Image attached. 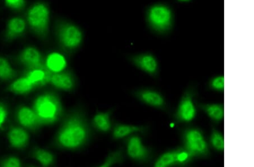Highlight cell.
<instances>
[{"instance_id":"obj_1","label":"cell","mask_w":254,"mask_h":167,"mask_svg":"<svg viewBox=\"0 0 254 167\" xmlns=\"http://www.w3.org/2000/svg\"><path fill=\"white\" fill-rule=\"evenodd\" d=\"M91 128L83 110H72L59 130L55 143L59 148L75 151L84 147L91 138Z\"/></svg>"},{"instance_id":"obj_2","label":"cell","mask_w":254,"mask_h":167,"mask_svg":"<svg viewBox=\"0 0 254 167\" xmlns=\"http://www.w3.org/2000/svg\"><path fill=\"white\" fill-rule=\"evenodd\" d=\"M145 19L150 30L160 36L170 34L175 25L174 10L166 3L158 2L147 7Z\"/></svg>"},{"instance_id":"obj_3","label":"cell","mask_w":254,"mask_h":167,"mask_svg":"<svg viewBox=\"0 0 254 167\" xmlns=\"http://www.w3.org/2000/svg\"><path fill=\"white\" fill-rule=\"evenodd\" d=\"M33 110L42 125L56 123L62 117L64 112L59 97L52 92L44 93L37 97Z\"/></svg>"},{"instance_id":"obj_4","label":"cell","mask_w":254,"mask_h":167,"mask_svg":"<svg viewBox=\"0 0 254 167\" xmlns=\"http://www.w3.org/2000/svg\"><path fill=\"white\" fill-rule=\"evenodd\" d=\"M56 34L60 46L68 52L79 49L83 42L84 33L81 28L67 20L61 19L57 22Z\"/></svg>"},{"instance_id":"obj_5","label":"cell","mask_w":254,"mask_h":167,"mask_svg":"<svg viewBox=\"0 0 254 167\" xmlns=\"http://www.w3.org/2000/svg\"><path fill=\"white\" fill-rule=\"evenodd\" d=\"M50 10L47 3L38 2L28 10L27 18L31 29L40 38H46L50 25Z\"/></svg>"},{"instance_id":"obj_6","label":"cell","mask_w":254,"mask_h":167,"mask_svg":"<svg viewBox=\"0 0 254 167\" xmlns=\"http://www.w3.org/2000/svg\"><path fill=\"white\" fill-rule=\"evenodd\" d=\"M184 147L192 157L208 158L210 152L202 131L196 127H188L183 130Z\"/></svg>"},{"instance_id":"obj_7","label":"cell","mask_w":254,"mask_h":167,"mask_svg":"<svg viewBox=\"0 0 254 167\" xmlns=\"http://www.w3.org/2000/svg\"><path fill=\"white\" fill-rule=\"evenodd\" d=\"M194 86L188 87L180 99L174 118L179 123H190L193 121L196 116V109L194 99L196 95Z\"/></svg>"},{"instance_id":"obj_8","label":"cell","mask_w":254,"mask_h":167,"mask_svg":"<svg viewBox=\"0 0 254 167\" xmlns=\"http://www.w3.org/2000/svg\"><path fill=\"white\" fill-rule=\"evenodd\" d=\"M127 152L132 160L139 163L149 162L153 156V150L143 144L141 138L132 134L126 140Z\"/></svg>"},{"instance_id":"obj_9","label":"cell","mask_w":254,"mask_h":167,"mask_svg":"<svg viewBox=\"0 0 254 167\" xmlns=\"http://www.w3.org/2000/svg\"><path fill=\"white\" fill-rule=\"evenodd\" d=\"M133 96L142 103L161 111H168L169 107L161 92L153 88H143L137 89L133 92Z\"/></svg>"},{"instance_id":"obj_10","label":"cell","mask_w":254,"mask_h":167,"mask_svg":"<svg viewBox=\"0 0 254 167\" xmlns=\"http://www.w3.org/2000/svg\"><path fill=\"white\" fill-rule=\"evenodd\" d=\"M129 62L134 67L153 77L158 76L159 66L158 61L153 54L150 52L131 55L128 58Z\"/></svg>"},{"instance_id":"obj_11","label":"cell","mask_w":254,"mask_h":167,"mask_svg":"<svg viewBox=\"0 0 254 167\" xmlns=\"http://www.w3.org/2000/svg\"><path fill=\"white\" fill-rule=\"evenodd\" d=\"M50 83L61 90L69 92L76 87V80L74 75L70 71H61L52 73Z\"/></svg>"},{"instance_id":"obj_12","label":"cell","mask_w":254,"mask_h":167,"mask_svg":"<svg viewBox=\"0 0 254 167\" xmlns=\"http://www.w3.org/2000/svg\"><path fill=\"white\" fill-rule=\"evenodd\" d=\"M53 72L46 64L43 66L27 69L25 77L35 87H40L50 83Z\"/></svg>"},{"instance_id":"obj_13","label":"cell","mask_w":254,"mask_h":167,"mask_svg":"<svg viewBox=\"0 0 254 167\" xmlns=\"http://www.w3.org/2000/svg\"><path fill=\"white\" fill-rule=\"evenodd\" d=\"M19 60L27 69L43 66L45 64L42 54L33 47L24 49L19 56Z\"/></svg>"},{"instance_id":"obj_14","label":"cell","mask_w":254,"mask_h":167,"mask_svg":"<svg viewBox=\"0 0 254 167\" xmlns=\"http://www.w3.org/2000/svg\"><path fill=\"white\" fill-rule=\"evenodd\" d=\"M149 127L146 125H136L124 124H117L114 125L113 138L114 140H120L131 134L141 133L145 134L148 132Z\"/></svg>"},{"instance_id":"obj_15","label":"cell","mask_w":254,"mask_h":167,"mask_svg":"<svg viewBox=\"0 0 254 167\" xmlns=\"http://www.w3.org/2000/svg\"><path fill=\"white\" fill-rule=\"evenodd\" d=\"M17 118L20 125L28 129L36 130L42 125L34 110L27 107L18 110Z\"/></svg>"},{"instance_id":"obj_16","label":"cell","mask_w":254,"mask_h":167,"mask_svg":"<svg viewBox=\"0 0 254 167\" xmlns=\"http://www.w3.org/2000/svg\"><path fill=\"white\" fill-rule=\"evenodd\" d=\"M114 110L110 109L107 111L99 112L96 114L92 120V125L97 131L107 133L112 129V116Z\"/></svg>"},{"instance_id":"obj_17","label":"cell","mask_w":254,"mask_h":167,"mask_svg":"<svg viewBox=\"0 0 254 167\" xmlns=\"http://www.w3.org/2000/svg\"><path fill=\"white\" fill-rule=\"evenodd\" d=\"M8 140L12 147L18 149H23L28 145L29 135L24 129L13 127L8 133Z\"/></svg>"},{"instance_id":"obj_18","label":"cell","mask_w":254,"mask_h":167,"mask_svg":"<svg viewBox=\"0 0 254 167\" xmlns=\"http://www.w3.org/2000/svg\"><path fill=\"white\" fill-rule=\"evenodd\" d=\"M198 107L205 113L211 120L216 124L222 122L224 117V107L222 104L199 103Z\"/></svg>"},{"instance_id":"obj_19","label":"cell","mask_w":254,"mask_h":167,"mask_svg":"<svg viewBox=\"0 0 254 167\" xmlns=\"http://www.w3.org/2000/svg\"><path fill=\"white\" fill-rule=\"evenodd\" d=\"M25 21L20 18L11 19L8 22L5 32V38L7 40H13L22 36L25 32Z\"/></svg>"},{"instance_id":"obj_20","label":"cell","mask_w":254,"mask_h":167,"mask_svg":"<svg viewBox=\"0 0 254 167\" xmlns=\"http://www.w3.org/2000/svg\"><path fill=\"white\" fill-rule=\"evenodd\" d=\"M34 88V85L24 76L12 83L8 90L16 95H24L31 92Z\"/></svg>"},{"instance_id":"obj_21","label":"cell","mask_w":254,"mask_h":167,"mask_svg":"<svg viewBox=\"0 0 254 167\" xmlns=\"http://www.w3.org/2000/svg\"><path fill=\"white\" fill-rule=\"evenodd\" d=\"M32 157L43 167H49L55 164V157L49 151L36 148L32 152Z\"/></svg>"},{"instance_id":"obj_22","label":"cell","mask_w":254,"mask_h":167,"mask_svg":"<svg viewBox=\"0 0 254 167\" xmlns=\"http://www.w3.org/2000/svg\"><path fill=\"white\" fill-rule=\"evenodd\" d=\"M46 64L52 72L55 73L63 71L66 66V62L62 55L52 53L48 56Z\"/></svg>"},{"instance_id":"obj_23","label":"cell","mask_w":254,"mask_h":167,"mask_svg":"<svg viewBox=\"0 0 254 167\" xmlns=\"http://www.w3.org/2000/svg\"><path fill=\"white\" fill-rule=\"evenodd\" d=\"M124 151L123 148H119L110 152L102 164L99 166L101 167H112L122 164L124 162Z\"/></svg>"},{"instance_id":"obj_24","label":"cell","mask_w":254,"mask_h":167,"mask_svg":"<svg viewBox=\"0 0 254 167\" xmlns=\"http://www.w3.org/2000/svg\"><path fill=\"white\" fill-rule=\"evenodd\" d=\"M176 149L168 151L155 161V167H167L176 166Z\"/></svg>"},{"instance_id":"obj_25","label":"cell","mask_w":254,"mask_h":167,"mask_svg":"<svg viewBox=\"0 0 254 167\" xmlns=\"http://www.w3.org/2000/svg\"><path fill=\"white\" fill-rule=\"evenodd\" d=\"M16 75V72L8 61L5 58L0 57V79L9 81L13 79Z\"/></svg>"},{"instance_id":"obj_26","label":"cell","mask_w":254,"mask_h":167,"mask_svg":"<svg viewBox=\"0 0 254 167\" xmlns=\"http://www.w3.org/2000/svg\"><path fill=\"white\" fill-rule=\"evenodd\" d=\"M210 141L213 148L218 152H223L225 144L224 138L218 129L215 128H212Z\"/></svg>"},{"instance_id":"obj_27","label":"cell","mask_w":254,"mask_h":167,"mask_svg":"<svg viewBox=\"0 0 254 167\" xmlns=\"http://www.w3.org/2000/svg\"><path fill=\"white\" fill-rule=\"evenodd\" d=\"M176 166H185L192 161L191 154L184 147L176 149Z\"/></svg>"},{"instance_id":"obj_28","label":"cell","mask_w":254,"mask_h":167,"mask_svg":"<svg viewBox=\"0 0 254 167\" xmlns=\"http://www.w3.org/2000/svg\"><path fill=\"white\" fill-rule=\"evenodd\" d=\"M209 87L212 90L222 92L224 90V77L218 76L213 77L209 82Z\"/></svg>"},{"instance_id":"obj_29","label":"cell","mask_w":254,"mask_h":167,"mask_svg":"<svg viewBox=\"0 0 254 167\" xmlns=\"http://www.w3.org/2000/svg\"><path fill=\"white\" fill-rule=\"evenodd\" d=\"M0 166L3 167H20L22 165L19 158L13 156L4 159Z\"/></svg>"},{"instance_id":"obj_30","label":"cell","mask_w":254,"mask_h":167,"mask_svg":"<svg viewBox=\"0 0 254 167\" xmlns=\"http://www.w3.org/2000/svg\"><path fill=\"white\" fill-rule=\"evenodd\" d=\"M6 5L13 10H20L25 6V0H5Z\"/></svg>"},{"instance_id":"obj_31","label":"cell","mask_w":254,"mask_h":167,"mask_svg":"<svg viewBox=\"0 0 254 167\" xmlns=\"http://www.w3.org/2000/svg\"><path fill=\"white\" fill-rule=\"evenodd\" d=\"M7 117V111L5 105L0 103V127L5 123Z\"/></svg>"},{"instance_id":"obj_32","label":"cell","mask_w":254,"mask_h":167,"mask_svg":"<svg viewBox=\"0 0 254 167\" xmlns=\"http://www.w3.org/2000/svg\"><path fill=\"white\" fill-rule=\"evenodd\" d=\"M178 1L180 2H188L191 1V0H178Z\"/></svg>"}]
</instances>
